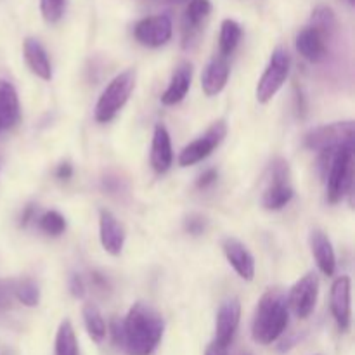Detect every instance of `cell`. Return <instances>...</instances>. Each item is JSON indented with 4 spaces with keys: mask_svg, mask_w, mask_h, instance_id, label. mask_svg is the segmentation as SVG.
Masks as SVG:
<instances>
[{
    "mask_svg": "<svg viewBox=\"0 0 355 355\" xmlns=\"http://www.w3.org/2000/svg\"><path fill=\"white\" fill-rule=\"evenodd\" d=\"M328 38L322 33H319L315 28L307 26L297 35V51L300 52L302 58H305L311 62H321L328 54V45H326Z\"/></svg>",
    "mask_w": 355,
    "mask_h": 355,
    "instance_id": "17",
    "label": "cell"
},
{
    "mask_svg": "<svg viewBox=\"0 0 355 355\" xmlns=\"http://www.w3.org/2000/svg\"><path fill=\"white\" fill-rule=\"evenodd\" d=\"M225 135H227V123H225L224 120L215 121V123L211 125V127L201 135V137H198L196 141L187 144L186 148L180 151L179 165L191 166L203 162L207 156H210L211 153H214L215 148L220 146V142L224 141Z\"/></svg>",
    "mask_w": 355,
    "mask_h": 355,
    "instance_id": "8",
    "label": "cell"
},
{
    "mask_svg": "<svg viewBox=\"0 0 355 355\" xmlns=\"http://www.w3.org/2000/svg\"><path fill=\"white\" fill-rule=\"evenodd\" d=\"M291 59L290 54L284 47H276L272 51V55L269 59L266 71L260 76L259 83H257L255 96L260 104H267L274 99L277 92L283 89L284 82H286L288 75H290Z\"/></svg>",
    "mask_w": 355,
    "mask_h": 355,
    "instance_id": "6",
    "label": "cell"
},
{
    "mask_svg": "<svg viewBox=\"0 0 355 355\" xmlns=\"http://www.w3.org/2000/svg\"><path fill=\"white\" fill-rule=\"evenodd\" d=\"M211 12L210 0H189L186 14H184V38L186 42L196 35L203 21L207 19L208 14Z\"/></svg>",
    "mask_w": 355,
    "mask_h": 355,
    "instance_id": "22",
    "label": "cell"
},
{
    "mask_svg": "<svg viewBox=\"0 0 355 355\" xmlns=\"http://www.w3.org/2000/svg\"><path fill=\"white\" fill-rule=\"evenodd\" d=\"M311 250L315 262H318L319 270H321L324 276H333L336 270L335 250H333V245L331 241H329L328 234L322 232L321 229H314V231L311 232Z\"/></svg>",
    "mask_w": 355,
    "mask_h": 355,
    "instance_id": "19",
    "label": "cell"
},
{
    "mask_svg": "<svg viewBox=\"0 0 355 355\" xmlns=\"http://www.w3.org/2000/svg\"><path fill=\"white\" fill-rule=\"evenodd\" d=\"M319 297V279L314 272L305 274L293 284L288 295V307L300 319H307L314 312Z\"/></svg>",
    "mask_w": 355,
    "mask_h": 355,
    "instance_id": "9",
    "label": "cell"
},
{
    "mask_svg": "<svg viewBox=\"0 0 355 355\" xmlns=\"http://www.w3.org/2000/svg\"><path fill=\"white\" fill-rule=\"evenodd\" d=\"M229 73H231V68H229L227 58L217 55V58L211 59L207 68H205L203 75H201V89H203V92L208 97L218 96L227 85Z\"/></svg>",
    "mask_w": 355,
    "mask_h": 355,
    "instance_id": "16",
    "label": "cell"
},
{
    "mask_svg": "<svg viewBox=\"0 0 355 355\" xmlns=\"http://www.w3.org/2000/svg\"><path fill=\"white\" fill-rule=\"evenodd\" d=\"M33 218H35V207H33V205H28V207L24 208L23 215H21L19 225H21V227H26V225L30 224Z\"/></svg>",
    "mask_w": 355,
    "mask_h": 355,
    "instance_id": "37",
    "label": "cell"
},
{
    "mask_svg": "<svg viewBox=\"0 0 355 355\" xmlns=\"http://www.w3.org/2000/svg\"><path fill=\"white\" fill-rule=\"evenodd\" d=\"M14 298L24 307H37L40 304V288L30 277L14 281Z\"/></svg>",
    "mask_w": 355,
    "mask_h": 355,
    "instance_id": "26",
    "label": "cell"
},
{
    "mask_svg": "<svg viewBox=\"0 0 355 355\" xmlns=\"http://www.w3.org/2000/svg\"><path fill=\"white\" fill-rule=\"evenodd\" d=\"M68 288L69 293L75 298H83V295H85V283H83V277L80 276V274H71Z\"/></svg>",
    "mask_w": 355,
    "mask_h": 355,
    "instance_id": "32",
    "label": "cell"
},
{
    "mask_svg": "<svg viewBox=\"0 0 355 355\" xmlns=\"http://www.w3.org/2000/svg\"><path fill=\"white\" fill-rule=\"evenodd\" d=\"M288 321L290 307L286 293L281 288H270L262 295L255 309L252 324L253 340L260 345H270L286 331Z\"/></svg>",
    "mask_w": 355,
    "mask_h": 355,
    "instance_id": "2",
    "label": "cell"
},
{
    "mask_svg": "<svg viewBox=\"0 0 355 355\" xmlns=\"http://www.w3.org/2000/svg\"><path fill=\"white\" fill-rule=\"evenodd\" d=\"M172 19L166 14L149 16L139 21L134 28V35L139 44L146 47H162L172 38Z\"/></svg>",
    "mask_w": 355,
    "mask_h": 355,
    "instance_id": "10",
    "label": "cell"
},
{
    "mask_svg": "<svg viewBox=\"0 0 355 355\" xmlns=\"http://www.w3.org/2000/svg\"><path fill=\"white\" fill-rule=\"evenodd\" d=\"M354 149L340 148L335 151L322 153L321 168L326 177L328 201L336 205L345 194L352 196L354 186Z\"/></svg>",
    "mask_w": 355,
    "mask_h": 355,
    "instance_id": "3",
    "label": "cell"
},
{
    "mask_svg": "<svg viewBox=\"0 0 355 355\" xmlns=\"http://www.w3.org/2000/svg\"><path fill=\"white\" fill-rule=\"evenodd\" d=\"M331 312L340 331L350 328V277H336L331 286Z\"/></svg>",
    "mask_w": 355,
    "mask_h": 355,
    "instance_id": "14",
    "label": "cell"
},
{
    "mask_svg": "<svg viewBox=\"0 0 355 355\" xmlns=\"http://www.w3.org/2000/svg\"><path fill=\"white\" fill-rule=\"evenodd\" d=\"M23 54L24 61H26L31 73H35V75L42 80L52 78L51 61H49L47 51H45L44 45L40 44V40H37V38L33 37H28L23 44Z\"/></svg>",
    "mask_w": 355,
    "mask_h": 355,
    "instance_id": "21",
    "label": "cell"
},
{
    "mask_svg": "<svg viewBox=\"0 0 355 355\" xmlns=\"http://www.w3.org/2000/svg\"><path fill=\"white\" fill-rule=\"evenodd\" d=\"M343 2H347L349 6H354V0H343Z\"/></svg>",
    "mask_w": 355,
    "mask_h": 355,
    "instance_id": "38",
    "label": "cell"
},
{
    "mask_svg": "<svg viewBox=\"0 0 355 355\" xmlns=\"http://www.w3.org/2000/svg\"><path fill=\"white\" fill-rule=\"evenodd\" d=\"M111 338L116 347H123V321L120 319H113L111 321Z\"/></svg>",
    "mask_w": 355,
    "mask_h": 355,
    "instance_id": "33",
    "label": "cell"
},
{
    "mask_svg": "<svg viewBox=\"0 0 355 355\" xmlns=\"http://www.w3.org/2000/svg\"><path fill=\"white\" fill-rule=\"evenodd\" d=\"M55 355H80L78 350V340H76L75 328H73L71 321L64 319L59 324L58 335H55Z\"/></svg>",
    "mask_w": 355,
    "mask_h": 355,
    "instance_id": "24",
    "label": "cell"
},
{
    "mask_svg": "<svg viewBox=\"0 0 355 355\" xmlns=\"http://www.w3.org/2000/svg\"><path fill=\"white\" fill-rule=\"evenodd\" d=\"M165 331L162 314L153 305L137 302L123 319V349L128 355H151Z\"/></svg>",
    "mask_w": 355,
    "mask_h": 355,
    "instance_id": "1",
    "label": "cell"
},
{
    "mask_svg": "<svg viewBox=\"0 0 355 355\" xmlns=\"http://www.w3.org/2000/svg\"><path fill=\"white\" fill-rule=\"evenodd\" d=\"M243 37V28L238 21L234 19H224L220 24V40H218V45H220V54L224 58L231 55L232 52L236 51V47L239 45Z\"/></svg>",
    "mask_w": 355,
    "mask_h": 355,
    "instance_id": "25",
    "label": "cell"
},
{
    "mask_svg": "<svg viewBox=\"0 0 355 355\" xmlns=\"http://www.w3.org/2000/svg\"><path fill=\"white\" fill-rule=\"evenodd\" d=\"M222 250L231 263L232 269L238 272V276L245 281H252L255 277V259L250 253V250L236 238H225L222 241Z\"/></svg>",
    "mask_w": 355,
    "mask_h": 355,
    "instance_id": "13",
    "label": "cell"
},
{
    "mask_svg": "<svg viewBox=\"0 0 355 355\" xmlns=\"http://www.w3.org/2000/svg\"><path fill=\"white\" fill-rule=\"evenodd\" d=\"M82 315H83V322H85L87 333H89L90 338H92L96 343L103 342V340L106 338L107 326H106V321H104L103 314H101L99 307L89 302V304L83 305Z\"/></svg>",
    "mask_w": 355,
    "mask_h": 355,
    "instance_id": "23",
    "label": "cell"
},
{
    "mask_svg": "<svg viewBox=\"0 0 355 355\" xmlns=\"http://www.w3.org/2000/svg\"><path fill=\"white\" fill-rule=\"evenodd\" d=\"M38 227L49 236H61L66 231V218L59 211L49 210L38 218Z\"/></svg>",
    "mask_w": 355,
    "mask_h": 355,
    "instance_id": "28",
    "label": "cell"
},
{
    "mask_svg": "<svg viewBox=\"0 0 355 355\" xmlns=\"http://www.w3.org/2000/svg\"><path fill=\"white\" fill-rule=\"evenodd\" d=\"M191 82H193V66H191V62L182 61L177 66L175 71H173L172 80H170L165 92L162 94V103L165 106H175V104H179L187 96V92H189Z\"/></svg>",
    "mask_w": 355,
    "mask_h": 355,
    "instance_id": "18",
    "label": "cell"
},
{
    "mask_svg": "<svg viewBox=\"0 0 355 355\" xmlns=\"http://www.w3.org/2000/svg\"><path fill=\"white\" fill-rule=\"evenodd\" d=\"M14 300V281H0V309H7Z\"/></svg>",
    "mask_w": 355,
    "mask_h": 355,
    "instance_id": "31",
    "label": "cell"
},
{
    "mask_svg": "<svg viewBox=\"0 0 355 355\" xmlns=\"http://www.w3.org/2000/svg\"><path fill=\"white\" fill-rule=\"evenodd\" d=\"M205 355H227V347L220 345L217 342H211L205 350Z\"/></svg>",
    "mask_w": 355,
    "mask_h": 355,
    "instance_id": "36",
    "label": "cell"
},
{
    "mask_svg": "<svg viewBox=\"0 0 355 355\" xmlns=\"http://www.w3.org/2000/svg\"><path fill=\"white\" fill-rule=\"evenodd\" d=\"M309 26L315 28V30H318L319 33L324 35L326 38L331 37L333 31H335L336 28V16L335 12H333L331 7L328 6L315 7L314 12H312L311 24H309Z\"/></svg>",
    "mask_w": 355,
    "mask_h": 355,
    "instance_id": "27",
    "label": "cell"
},
{
    "mask_svg": "<svg viewBox=\"0 0 355 355\" xmlns=\"http://www.w3.org/2000/svg\"><path fill=\"white\" fill-rule=\"evenodd\" d=\"M239 321H241V304H239V300L238 298L225 300L217 312L214 342L220 343V345L229 349L236 331H238Z\"/></svg>",
    "mask_w": 355,
    "mask_h": 355,
    "instance_id": "11",
    "label": "cell"
},
{
    "mask_svg": "<svg viewBox=\"0 0 355 355\" xmlns=\"http://www.w3.org/2000/svg\"><path fill=\"white\" fill-rule=\"evenodd\" d=\"M270 168H272V182L263 193L262 207L266 210L277 211L293 200L295 189L290 184V166L286 159L276 158Z\"/></svg>",
    "mask_w": 355,
    "mask_h": 355,
    "instance_id": "7",
    "label": "cell"
},
{
    "mask_svg": "<svg viewBox=\"0 0 355 355\" xmlns=\"http://www.w3.org/2000/svg\"><path fill=\"white\" fill-rule=\"evenodd\" d=\"M73 175V166L69 165V163H61V165L58 166V170H55V177H58L59 180H68L71 179Z\"/></svg>",
    "mask_w": 355,
    "mask_h": 355,
    "instance_id": "35",
    "label": "cell"
},
{
    "mask_svg": "<svg viewBox=\"0 0 355 355\" xmlns=\"http://www.w3.org/2000/svg\"><path fill=\"white\" fill-rule=\"evenodd\" d=\"M184 227H186V231L189 232V234L193 236H200L203 234L205 229H207V218L203 217V215H189V217L184 220Z\"/></svg>",
    "mask_w": 355,
    "mask_h": 355,
    "instance_id": "30",
    "label": "cell"
},
{
    "mask_svg": "<svg viewBox=\"0 0 355 355\" xmlns=\"http://www.w3.org/2000/svg\"><path fill=\"white\" fill-rule=\"evenodd\" d=\"M66 0H40L42 16L47 23H58L64 14Z\"/></svg>",
    "mask_w": 355,
    "mask_h": 355,
    "instance_id": "29",
    "label": "cell"
},
{
    "mask_svg": "<svg viewBox=\"0 0 355 355\" xmlns=\"http://www.w3.org/2000/svg\"><path fill=\"white\" fill-rule=\"evenodd\" d=\"M135 80H137V73L130 68L121 71L120 75H116L107 83V87L103 90L99 101H97L96 113H94L99 123H107L120 113V110L127 104L132 92H134Z\"/></svg>",
    "mask_w": 355,
    "mask_h": 355,
    "instance_id": "4",
    "label": "cell"
},
{
    "mask_svg": "<svg viewBox=\"0 0 355 355\" xmlns=\"http://www.w3.org/2000/svg\"><path fill=\"white\" fill-rule=\"evenodd\" d=\"M170 2H186V0H170Z\"/></svg>",
    "mask_w": 355,
    "mask_h": 355,
    "instance_id": "39",
    "label": "cell"
},
{
    "mask_svg": "<svg viewBox=\"0 0 355 355\" xmlns=\"http://www.w3.org/2000/svg\"><path fill=\"white\" fill-rule=\"evenodd\" d=\"M305 148L311 151H335L340 148H355L354 121H335L309 130L304 137Z\"/></svg>",
    "mask_w": 355,
    "mask_h": 355,
    "instance_id": "5",
    "label": "cell"
},
{
    "mask_svg": "<svg viewBox=\"0 0 355 355\" xmlns=\"http://www.w3.org/2000/svg\"><path fill=\"white\" fill-rule=\"evenodd\" d=\"M21 118V104L16 89L10 82L0 78V128L16 127Z\"/></svg>",
    "mask_w": 355,
    "mask_h": 355,
    "instance_id": "20",
    "label": "cell"
},
{
    "mask_svg": "<svg viewBox=\"0 0 355 355\" xmlns=\"http://www.w3.org/2000/svg\"><path fill=\"white\" fill-rule=\"evenodd\" d=\"M218 179V172L215 168H208L207 172H203L200 175V179H198V187L200 189H207V187H210L211 184L217 182Z\"/></svg>",
    "mask_w": 355,
    "mask_h": 355,
    "instance_id": "34",
    "label": "cell"
},
{
    "mask_svg": "<svg viewBox=\"0 0 355 355\" xmlns=\"http://www.w3.org/2000/svg\"><path fill=\"white\" fill-rule=\"evenodd\" d=\"M241 355H252V354H241Z\"/></svg>",
    "mask_w": 355,
    "mask_h": 355,
    "instance_id": "40",
    "label": "cell"
},
{
    "mask_svg": "<svg viewBox=\"0 0 355 355\" xmlns=\"http://www.w3.org/2000/svg\"><path fill=\"white\" fill-rule=\"evenodd\" d=\"M173 163L172 153V139H170L168 130L163 123H158L153 132V144H151V166L155 172L165 173L168 172Z\"/></svg>",
    "mask_w": 355,
    "mask_h": 355,
    "instance_id": "15",
    "label": "cell"
},
{
    "mask_svg": "<svg viewBox=\"0 0 355 355\" xmlns=\"http://www.w3.org/2000/svg\"><path fill=\"white\" fill-rule=\"evenodd\" d=\"M125 229L116 217L110 210L99 211V239L104 252L110 255L118 257L125 245Z\"/></svg>",
    "mask_w": 355,
    "mask_h": 355,
    "instance_id": "12",
    "label": "cell"
}]
</instances>
